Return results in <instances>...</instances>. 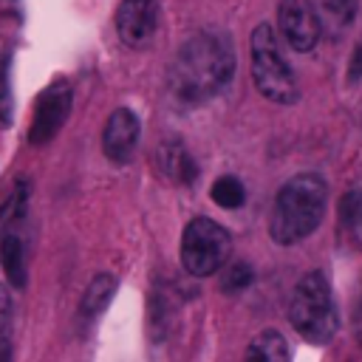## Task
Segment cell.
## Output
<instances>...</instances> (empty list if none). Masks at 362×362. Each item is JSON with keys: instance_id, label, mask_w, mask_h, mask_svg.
Returning a JSON list of instances; mask_svg holds the SVG:
<instances>
[{"instance_id": "20", "label": "cell", "mask_w": 362, "mask_h": 362, "mask_svg": "<svg viewBox=\"0 0 362 362\" xmlns=\"http://www.w3.org/2000/svg\"><path fill=\"white\" fill-rule=\"evenodd\" d=\"M249 283H252V266H246V263H235V266L226 269L221 288H223V291H240V288H246Z\"/></svg>"}, {"instance_id": "19", "label": "cell", "mask_w": 362, "mask_h": 362, "mask_svg": "<svg viewBox=\"0 0 362 362\" xmlns=\"http://www.w3.org/2000/svg\"><path fill=\"white\" fill-rule=\"evenodd\" d=\"M11 82H8V57H0V124H11Z\"/></svg>"}, {"instance_id": "6", "label": "cell", "mask_w": 362, "mask_h": 362, "mask_svg": "<svg viewBox=\"0 0 362 362\" xmlns=\"http://www.w3.org/2000/svg\"><path fill=\"white\" fill-rule=\"evenodd\" d=\"M71 105H74V90L65 79H54L51 85H45L37 96V105H34L28 141L31 144H48L62 130V124L68 122Z\"/></svg>"}, {"instance_id": "18", "label": "cell", "mask_w": 362, "mask_h": 362, "mask_svg": "<svg viewBox=\"0 0 362 362\" xmlns=\"http://www.w3.org/2000/svg\"><path fill=\"white\" fill-rule=\"evenodd\" d=\"M11 314H14V305H11L8 286L0 283V359L11 354Z\"/></svg>"}, {"instance_id": "7", "label": "cell", "mask_w": 362, "mask_h": 362, "mask_svg": "<svg viewBox=\"0 0 362 362\" xmlns=\"http://www.w3.org/2000/svg\"><path fill=\"white\" fill-rule=\"evenodd\" d=\"M116 31L127 48H147L158 34V0H122Z\"/></svg>"}, {"instance_id": "17", "label": "cell", "mask_w": 362, "mask_h": 362, "mask_svg": "<svg viewBox=\"0 0 362 362\" xmlns=\"http://www.w3.org/2000/svg\"><path fill=\"white\" fill-rule=\"evenodd\" d=\"M339 221L351 232H362V189H351L339 201Z\"/></svg>"}, {"instance_id": "11", "label": "cell", "mask_w": 362, "mask_h": 362, "mask_svg": "<svg viewBox=\"0 0 362 362\" xmlns=\"http://www.w3.org/2000/svg\"><path fill=\"white\" fill-rule=\"evenodd\" d=\"M0 266H3L11 288L25 286V246L14 229H6V235L0 240Z\"/></svg>"}, {"instance_id": "4", "label": "cell", "mask_w": 362, "mask_h": 362, "mask_svg": "<svg viewBox=\"0 0 362 362\" xmlns=\"http://www.w3.org/2000/svg\"><path fill=\"white\" fill-rule=\"evenodd\" d=\"M252 79H255V88L277 105H291L300 96L297 79L269 23H260L252 31Z\"/></svg>"}, {"instance_id": "8", "label": "cell", "mask_w": 362, "mask_h": 362, "mask_svg": "<svg viewBox=\"0 0 362 362\" xmlns=\"http://www.w3.org/2000/svg\"><path fill=\"white\" fill-rule=\"evenodd\" d=\"M277 23L286 37V42L294 51H311L320 40V20L314 11V3L308 0H280L277 6Z\"/></svg>"}, {"instance_id": "9", "label": "cell", "mask_w": 362, "mask_h": 362, "mask_svg": "<svg viewBox=\"0 0 362 362\" xmlns=\"http://www.w3.org/2000/svg\"><path fill=\"white\" fill-rule=\"evenodd\" d=\"M139 133H141L139 116L133 110H127V107H116L107 116L105 130H102V150H105V156L113 164L130 161V156L139 147Z\"/></svg>"}, {"instance_id": "5", "label": "cell", "mask_w": 362, "mask_h": 362, "mask_svg": "<svg viewBox=\"0 0 362 362\" xmlns=\"http://www.w3.org/2000/svg\"><path fill=\"white\" fill-rule=\"evenodd\" d=\"M232 249V240L221 223L212 218H192L181 235V266L192 277H206L221 272Z\"/></svg>"}, {"instance_id": "21", "label": "cell", "mask_w": 362, "mask_h": 362, "mask_svg": "<svg viewBox=\"0 0 362 362\" xmlns=\"http://www.w3.org/2000/svg\"><path fill=\"white\" fill-rule=\"evenodd\" d=\"M351 76H362V45L354 51V59H351Z\"/></svg>"}, {"instance_id": "3", "label": "cell", "mask_w": 362, "mask_h": 362, "mask_svg": "<svg viewBox=\"0 0 362 362\" xmlns=\"http://www.w3.org/2000/svg\"><path fill=\"white\" fill-rule=\"evenodd\" d=\"M288 320L294 331L314 345H325L337 334L339 314L322 272H308L297 280L288 300Z\"/></svg>"}, {"instance_id": "22", "label": "cell", "mask_w": 362, "mask_h": 362, "mask_svg": "<svg viewBox=\"0 0 362 362\" xmlns=\"http://www.w3.org/2000/svg\"><path fill=\"white\" fill-rule=\"evenodd\" d=\"M354 317H356V334H359V339H362V286H359V297H356V311H354Z\"/></svg>"}, {"instance_id": "10", "label": "cell", "mask_w": 362, "mask_h": 362, "mask_svg": "<svg viewBox=\"0 0 362 362\" xmlns=\"http://www.w3.org/2000/svg\"><path fill=\"white\" fill-rule=\"evenodd\" d=\"M158 164L161 173L175 184H192L198 175V167L181 141H164L158 150Z\"/></svg>"}, {"instance_id": "13", "label": "cell", "mask_w": 362, "mask_h": 362, "mask_svg": "<svg viewBox=\"0 0 362 362\" xmlns=\"http://www.w3.org/2000/svg\"><path fill=\"white\" fill-rule=\"evenodd\" d=\"M113 294H116V277L107 274V272H99V274L88 283V288H85V294H82V303H79L82 317L90 320V317L102 314V311L110 305Z\"/></svg>"}, {"instance_id": "2", "label": "cell", "mask_w": 362, "mask_h": 362, "mask_svg": "<svg viewBox=\"0 0 362 362\" xmlns=\"http://www.w3.org/2000/svg\"><path fill=\"white\" fill-rule=\"evenodd\" d=\"M325 204H328V187H325L322 175L300 173V175L288 178L274 198L269 235L283 246L308 238L320 226Z\"/></svg>"}, {"instance_id": "16", "label": "cell", "mask_w": 362, "mask_h": 362, "mask_svg": "<svg viewBox=\"0 0 362 362\" xmlns=\"http://www.w3.org/2000/svg\"><path fill=\"white\" fill-rule=\"evenodd\" d=\"M209 195H212V201H215L218 206H223V209H238V206H243V201H246V187H243L240 178H235V175H221V178L212 184Z\"/></svg>"}, {"instance_id": "12", "label": "cell", "mask_w": 362, "mask_h": 362, "mask_svg": "<svg viewBox=\"0 0 362 362\" xmlns=\"http://www.w3.org/2000/svg\"><path fill=\"white\" fill-rule=\"evenodd\" d=\"M314 11L320 20V31L331 37L342 34L356 17V0H314Z\"/></svg>"}, {"instance_id": "1", "label": "cell", "mask_w": 362, "mask_h": 362, "mask_svg": "<svg viewBox=\"0 0 362 362\" xmlns=\"http://www.w3.org/2000/svg\"><path fill=\"white\" fill-rule=\"evenodd\" d=\"M235 74V48L221 31L192 34L170 65V90L184 105L218 96Z\"/></svg>"}, {"instance_id": "14", "label": "cell", "mask_w": 362, "mask_h": 362, "mask_svg": "<svg viewBox=\"0 0 362 362\" xmlns=\"http://www.w3.org/2000/svg\"><path fill=\"white\" fill-rule=\"evenodd\" d=\"M28 201H31V187H28L25 178H17V181L11 184V189H8L6 201H3V206H0V223H3L6 229H14V226L25 218Z\"/></svg>"}, {"instance_id": "15", "label": "cell", "mask_w": 362, "mask_h": 362, "mask_svg": "<svg viewBox=\"0 0 362 362\" xmlns=\"http://www.w3.org/2000/svg\"><path fill=\"white\" fill-rule=\"evenodd\" d=\"M246 356L249 359H266V362H286L288 359V345L283 339L280 331H260L249 348H246Z\"/></svg>"}]
</instances>
